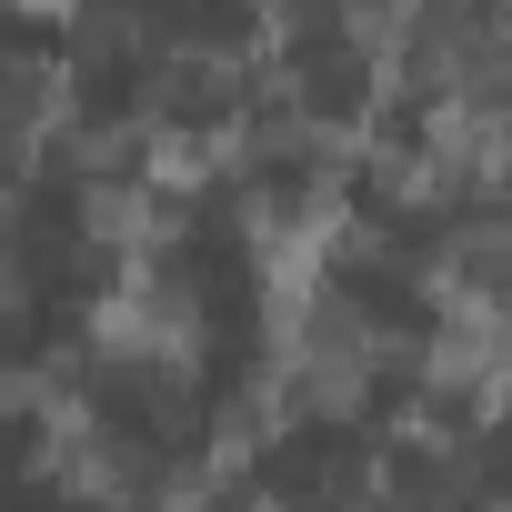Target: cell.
Returning a JSON list of instances; mask_svg holds the SVG:
<instances>
[{
  "label": "cell",
  "instance_id": "1",
  "mask_svg": "<svg viewBox=\"0 0 512 512\" xmlns=\"http://www.w3.org/2000/svg\"><path fill=\"white\" fill-rule=\"evenodd\" d=\"M21 11H31V21H51V11H71V21H81V0H21Z\"/></svg>",
  "mask_w": 512,
  "mask_h": 512
}]
</instances>
